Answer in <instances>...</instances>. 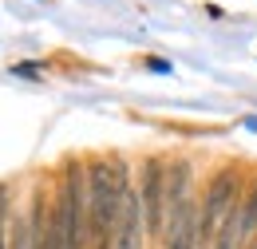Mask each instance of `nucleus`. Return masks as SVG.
Returning <instances> with one entry per match:
<instances>
[{
	"label": "nucleus",
	"instance_id": "f257e3e1",
	"mask_svg": "<svg viewBox=\"0 0 257 249\" xmlns=\"http://www.w3.org/2000/svg\"><path fill=\"white\" fill-rule=\"evenodd\" d=\"M127 174L119 162H95L87 174V198H91V237H111L115 221L127 198Z\"/></svg>",
	"mask_w": 257,
	"mask_h": 249
},
{
	"label": "nucleus",
	"instance_id": "f03ea898",
	"mask_svg": "<svg viewBox=\"0 0 257 249\" xmlns=\"http://www.w3.org/2000/svg\"><path fill=\"white\" fill-rule=\"evenodd\" d=\"M60 221H64L67 249H87L91 245V198H87V182H83V166L67 162L64 170V190H60Z\"/></svg>",
	"mask_w": 257,
	"mask_h": 249
},
{
	"label": "nucleus",
	"instance_id": "7ed1b4c3",
	"mask_svg": "<svg viewBox=\"0 0 257 249\" xmlns=\"http://www.w3.org/2000/svg\"><path fill=\"white\" fill-rule=\"evenodd\" d=\"M233 202H237V174H233V170H222V174L210 182L202 206H198V249H214V237H218V229H222L225 214L233 210Z\"/></svg>",
	"mask_w": 257,
	"mask_h": 249
},
{
	"label": "nucleus",
	"instance_id": "20e7f679",
	"mask_svg": "<svg viewBox=\"0 0 257 249\" xmlns=\"http://www.w3.org/2000/svg\"><path fill=\"white\" fill-rule=\"evenodd\" d=\"M143 214H147V229L162 237L166 233V174L159 158L143 166Z\"/></svg>",
	"mask_w": 257,
	"mask_h": 249
},
{
	"label": "nucleus",
	"instance_id": "39448f33",
	"mask_svg": "<svg viewBox=\"0 0 257 249\" xmlns=\"http://www.w3.org/2000/svg\"><path fill=\"white\" fill-rule=\"evenodd\" d=\"M162 245H166V249H198V206L190 202V194L166 210V233H162Z\"/></svg>",
	"mask_w": 257,
	"mask_h": 249
},
{
	"label": "nucleus",
	"instance_id": "423d86ee",
	"mask_svg": "<svg viewBox=\"0 0 257 249\" xmlns=\"http://www.w3.org/2000/svg\"><path fill=\"white\" fill-rule=\"evenodd\" d=\"M143 198L127 190V198H123V210H119V221H115V233H111V241L115 249H143Z\"/></svg>",
	"mask_w": 257,
	"mask_h": 249
},
{
	"label": "nucleus",
	"instance_id": "0eeeda50",
	"mask_svg": "<svg viewBox=\"0 0 257 249\" xmlns=\"http://www.w3.org/2000/svg\"><path fill=\"white\" fill-rule=\"evenodd\" d=\"M241 245V202H233V210L225 214L222 229L214 237V249H237Z\"/></svg>",
	"mask_w": 257,
	"mask_h": 249
},
{
	"label": "nucleus",
	"instance_id": "6e6552de",
	"mask_svg": "<svg viewBox=\"0 0 257 249\" xmlns=\"http://www.w3.org/2000/svg\"><path fill=\"white\" fill-rule=\"evenodd\" d=\"M257 233V182L249 190V198L241 202V241H249Z\"/></svg>",
	"mask_w": 257,
	"mask_h": 249
},
{
	"label": "nucleus",
	"instance_id": "1a4fd4ad",
	"mask_svg": "<svg viewBox=\"0 0 257 249\" xmlns=\"http://www.w3.org/2000/svg\"><path fill=\"white\" fill-rule=\"evenodd\" d=\"M16 75H40V63H16Z\"/></svg>",
	"mask_w": 257,
	"mask_h": 249
},
{
	"label": "nucleus",
	"instance_id": "9d476101",
	"mask_svg": "<svg viewBox=\"0 0 257 249\" xmlns=\"http://www.w3.org/2000/svg\"><path fill=\"white\" fill-rule=\"evenodd\" d=\"M0 249H4V245H0Z\"/></svg>",
	"mask_w": 257,
	"mask_h": 249
},
{
	"label": "nucleus",
	"instance_id": "9b49d317",
	"mask_svg": "<svg viewBox=\"0 0 257 249\" xmlns=\"http://www.w3.org/2000/svg\"><path fill=\"white\" fill-rule=\"evenodd\" d=\"M253 249H257V245H253Z\"/></svg>",
	"mask_w": 257,
	"mask_h": 249
}]
</instances>
